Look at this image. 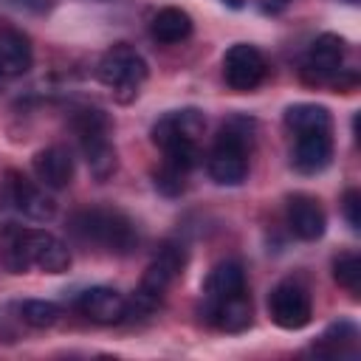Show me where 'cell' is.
Here are the masks:
<instances>
[{"instance_id": "6da1fadb", "label": "cell", "mask_w": 361, "mask_h": 361, "mask_svg": "<svg viewBox=\"0 0 361 361\" xmlns=\"http://www.w3.org/2000/svg\"><path fill=\"white\" fill-rule=\"evenodd\" d=\"M0 257L11 274H25L28 268H39L45 274H62L71 268L68 245L51 231L6 226L0 231Z\"/></svg>"}, {"instance_id": "7a4b0ae2", "label": "cell", "mask_w": 361, "mask_h": 361, "mask_svg": "<svg viewBox=\"0 0 361 361\" xmlns=\"http://www.w3.org/2000/svg\"><path fill=\"white\" fill-rule=\"evenodd\" d=\"M71 231L79 240L116 254H130L138 245L135 223L116 209H82L71 217Z\"/></svg>"}, {"instance_id": "3957f363", "label": "cell", "mask_w": 361, "mask_h": 361, "mask_svg": "<svg viewBox=\"0 0 361 361\" xmlns=\"http://www.w3.org/2000/svg\"><path fill=\"white\" fill-rule=\"evenodd\" d=\"M248 127H251V121L234 118L231 124H226L220 130V138L214 141L209 161H206L214 183L237 186L245 180V175H248V138H251Z\"/></svg>"}, {"instance_id": "277c9868", "label": "cell", "mask_w": 361, "mask_h": 361, "mask_svg": "<svg viewBox=\"0 0 361 361\" xmlns=\"http://www.w3.org/2000/svg\"><path fill=\"white\" fill-rule=\"evenodd\" d=\"M71 124L79 135V144H82L85 161L90 166V175L96 180H107L116 172V164H118L116 147L107 138V130H110L107 116L99 107H82V110L73 113Z\"/></svg>"}, {"instance_id": "5b68a950", "label": "cell", "mask_w": 361, "mask_h": 361, "mask_svg": "<svg viewBox=\"0 0 361 361\" xmlns=\"http://www.w3.org/2000/svg\"><path fill=\"white\" fill-rule=\"evenodd\" d=\"M99 79L113 90L116 102L127 104V102H133L138 96V90H141V85L147 79V62L127 42H118L102 56Z\"/></svg>"}, {"instance_id": "8992f818", "label": "cell", "mask_w": 361, "mask_h": 361, "mask_svg": "<svg viewBox=\"0 0 361 361\" xmlns=\"http://www.w3.org/2000/svg\"><path fill=\"white\" fill-rule=\"evenodd\" d=\"M268 313H271V322L282 330H302L310 316H313V307H310V296L307 290L299 285V282H279L271 296H268Z\"/></svg>"}, {"instance_id": "52a82bcc", "label": "cell", "mask_w": 361, "mask_h": 361, "mask_svg": "<svg viewBox=\"0 0 361 361\" xmlns=\"http://www.w3.org/2000/svg\"><path fill=\"white\" fill-rule=\"evenodd\" d=\"M265 71H268L265 56L248 42L231 45L223 56V76L231 90H240V93L254 90L265 79Z\"/></svg>"}, {"instance_id": "ba28073f", "label": "cell", "mask_w": 361, "mask_h": 361, "mask_svg": "<svg viewBox=\"0 0 361 361\" xmlns=\"http://www.w3.org/2000/svg\"><path fill=\"white\" fill-rule=\"evenodd\" d=\"M203 127H206V116L195 107H183L155 121L152 144L161 149H169L175 144H197V138L203 135Z\"/></svg>"}, {"instance_id": "9c48e42d", "label": "cell", "mask_w": 361, "mask_h": 361, "mask_svg": "<svg viewBox=\"0 0 361 361\" xmlns=\"http://www.w3.org/2000/svg\"><path fill=\"white\" fill-rule=\"evenodd\" d=\"M183 262H186L183 245L166 243V245L158 251V257L149 262V268H147V274H144V279H141V290H138V293H144V296L161 302V293L180 276Z\"/></svg>"}, {"instance_id": "30bf717a", "label": "cell", "mask_w": 361, "mask_h": 361, "mask_svg": "<svg viewBox=\"0 0 361 361\" xmlns=\"http://www.w3.org/2000/svg\"><path fill=\"white\" fill-rule=\"evenodd\" d=\"M341 59H344V39L338 34H322L316 37V42L305 56V71L313 82H327L338 76Z\"/></svg>"}, {"instance_id": "8fae6325", "label": "cell", "mask_w": 361, "mask_h": 361, "mask_svg": "<svg viewBox=\"0 0 361 361\" xmlns=\"http://www.w3.org/2000/svg\"><path fill=\"white\" fill-rule=\"evenodd\" d=\"M203 316L226 333H243L251 324V299L245 290H240L217 302H203Z\"/></svg>"}, {"instance_id": "7c38bea8", "label": "cell", "mask_w": 361, "mask_h": 361, "mask_svg": "<svg viewBox=\"0 0 361 361\" xmlns=\"http://www.w3.org/2000/svg\"><path fill=\"white\" fill-rule=\"evenodd\" d=\"M8 192H11L14 206H17L25 217H31V220L45 223V220H51L54 212H56V203L45 195V189H39L34 180H28V178L20 175V172H8Z\"/></svg>"}, {"instance_id": "4fadbf2b", "label": "cell", "mask_w": 361, "mask_h": 361, "mask_svg": "<svg viewBox=\"0 0 361 361\" xmlns=\"http://www.w3.org/2000/svg\"><path fill=\"white\" fill-rule=\"evenodd\" d=\"M330 161H333V138H330V133L296 135V144H293V152H290V164H293L296 172L316 175Z\"/></svg>"}, {"instance_id": "5bb4252c", "label": "cell", "mask_w": 361, "mask_h": 361, "mask_svg": "<svg viewBox=\"0 0 361 361\" xmlns=\"http://www.w3.org/2000/svg\"><path fill=\"white\" fill-rule=\"evenodd\" d=\"M79 310L96 324H116L127 316V299L113 288H90L79 296Z\"/></svg>"}, {"instance_id": "9a60e30c", "label": "cell", "mask_w": 361, "mask_h": 361, "mask_svg": "<svg viewBox=\"0 0 361 361\" xmlns=\"http://www.w3.org/2000/svg\"><path fill=\"white\" fill-rule=\"evenodd\" d=\"M288 226H290V231H293L299 240L313 243V240H319V237L324 234L327 220H324L322 206H319L313 197H307V195H293V197L288 200Z\"/></svg>"}, {"instance_id": "2e32d148", "label": "cell", "mask_w": 361, "mask_h": 361, "mask_svg": "<svg viewBox=\"0 0 361 361\" xmlns=\"http://www.w3.org/2000/svg\"><path fill=\"white\" fill-rule=\"evenodd\" d=\"M34 172L42 186L48 189H65L73 180V158L62 147H48L34 155Z\"/></svg>"}, {"instance_id": "e0dca14e", "label": "cell", "mask_w": 361, "mask_h": 361, "mask_svg": "<svg viewBox=\"0 0 361 361\" xmlns=\"http://www.w3.org/2000/svg\"><path fill=\"white\" fill-rule=\"evenodd\" d=\"M240 290H245V271L240 262L226 259L209 271V276L203 282V302H217V299L240 293Z\"/></svg>"}, {"instance_id": "ac0fdd59", "label": "cell", "mask_w": 361, "mask_h": 361, "mask_svg": "<svg viewBox=\"0 0 361 361\" xmlns=\"http://www.w3.org/2000/svg\"><path fill=\"white\" fill-rule=\"evenodd\" d=\"M31 45L20 31H0V76H20L31 68Z\"/></svg>"}, {"instance_id": "d6986e66", "label": "cell", "mask_w": 361, "mask_h": 361, "mask_svg": "<svg viewBox=\"0 0 361 361\" xmlns=\"http://www.w3.org/2000/svg\"><path fill=\"white\" fill-rule=\"evenodd\" d=\"M285 127L293 133V135H307V133H330L333 127V118H330V110L322 107V104H290L285 110Z\"/></svg>"}, {"instance_id": "ffe728a7", "label": "cell", "mask_w": 361, "mask_h": 361, "mask_svg": "<svg viewBox=\"0 0 361 361\" xmlns=\"http://www.w3.org/2000/svg\"><path fill=\"white\" fill-rule=\"evenodd\" d=\"M149 31H152V37H155L158 42L172 45V42H180V39H186V37L192 34V17H189L183 8L169 6V8H161V11L152 17Z\"/></svg>"}, {"instance_id": "44dd1931", "label": "cell", "mask_w": 361, "mask_h": 361, "mask_svg": "<svg viewBox=\"0 0 361 361\" xmlns=\"http://www.w3.org/2000/svg\"><path fill=\"white\" fill-rule=\"evenodd\" d=\"M355 338H358V333H355V327L350 324V322H338V324H333L324 336H322V341H319V347H316V353L319 355H355Z\"/></svg>"}, {"instance_id": "7402d4cb", "label": "cell", "mask_w": 361, "mask_h": 361, "mask_svg": "<svg viewBox=\"0 0 361 361\" xmlns=\"http://www.w3.org/2000/svg\"><path fill=\"white\" fill-rule=\"evenodd\" d=\"M333 276L341 288H347L353 296H358V290H361V257L353 251L338 254L333 262Z\"/></svg>"}, {"instance_id": "603a6c76", "label": "cell", "mask_w": 361, "mask_h": 361, "mask_svg": "<svg viewBox=\"0 0 361 361\" xmlns=\"http://www.w3.org/2000/svg\"><path fill=\"white\" fill-rule=\"evenodd\" d=\"M20 319L31 327H51L59 322V307L45 299H25L20 305Z\"/></svg>"}, {"instance_id": "cb8c5ba5", "label": "cell", "mask_w": 361, "mask_h": 361, "mask_svg": "<svg viewBox=\"0 0 361 361\" xmlns=\"http://www.w3.org/2000/svg\"><path fill=\"white\" fill-rule=\"evenodd\" d=\"M186 175L189 172H183V169H178V166L164 161V166L155 172V189L169 195V197H175V195H180L186 189Z\"/></svg>"}, {"instance_id": "d4e9b609", "label": "cell", "mask_w": 361, "mask_h": 361, "mask_svg": "<svg viewBox=\"0 0 361 361\" xmlns=\"http://www.w3.org/2000/svg\"><path fill=\"white\" fill-rule=\"evenodd\" d=\"M341 209H344V217H347L350 228L358 231V228H361V195H358V189H347V192H344Z\"/></svg>"}, {"instance_id": "484cf974", "label": "cell", "mask_w": 361, "mask_h": 361, "mask_svg": "<svg viewBox=\"0 0 361 361\" xmlns=\"http://www.w3.org/2000/svg\"><path fill=\"white\" fill-rule=\"evenodd\" d=\"M6 3L14 8H23V11H34V14H42L51 6L48 0H6Z\"/></svg>"}, {"instance_id": "4316f807", "label": "cell", "mask_w": 361, "mask_h": 361, "mask_svg": "<svg viewBox=\"0 0 361 361\" xmlns=\"http://www.w3.org/2000/svg\"><path fill=\"white\" fill-rule=\"evenodd\" d=\"M257 3H259V8H262V11L274 14V11H282V8H285L290 0H257Z\"/></svg>"}, {"instance_id": "83f0119b", "label": "cell", "mask_w": 361, "mask_h": 361, "mask_svg": "<svg viewBox=\"0 0 361 361\" xmlns=\"http://www.w3.org/2000/svg\"><path fill=\"white\" fill-rule=\"evenodd\" d=\"M223 3H228L231 8H240V6H243V0H223Z\"/></svg>"}, {"instance_id": "f1b7e54d", "label": "cell", "mask_w": 361, "mask_h": 361, "mask_svg": "<svg viewBox=\"0 0 361 361\" xmlns=\"http://www.w3.org/2000/svg\"><path fill=\"white\" fill-rule=\"evenodd\" d=\"M350 3H358V0H350Z\"/></svg>"}]
</instances>
